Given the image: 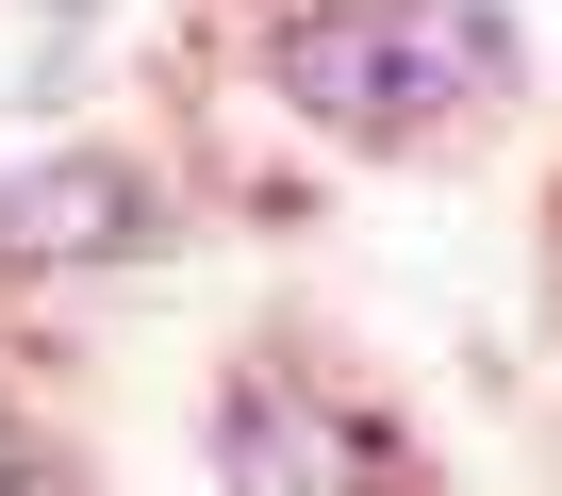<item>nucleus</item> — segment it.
I'll use <instances>...</instances> for the list:
<instances>
[{
    "label": "nucleus",
    "instance_id": "nucleus-4",
    "mask_svg": "<svg viewBox=\"0 0 562 496\" xmlns=\"http://www.w3.org/2000/svg\"><path fill=\"white\" fill-rule=\"evenodd\" d=\"M0 496H50V463H34V447H18V430H0Z\"/></svg>",
    "mask_w": 562,
    "mask_h": 496
},
{
    "label": "nucleus",
    "instance_id": "nucleus-1",
    "mask_svg": "<svg viewBox=\"0 0 562 496\" xmlns=\"http://www.w3.org/2000/svg\"><path fill=\"white\" fill-rule=\"evenodd\" d=\"M281 100L315 133H414L447 100H496L513 83V34L480 0H315V18H281Z\"/></svg>",
    "mask_w": 562,
    "mask_h": 496
},
{
    "label": "nucleus",
    "instance_id": "nucleus-3",
    "mask_svg": "<svg viewBox=\"0 0 562 496\" xmlns=\"http://www.w3.org/2000/svg\"><path fill=\"white\" fill-rule=\"evenodd\" d=\"M215 463H232V496H364V430L331 397H299V381H232Z\"/></svg>",
    "mask_w": 562,
    "mask_h": 496
},
{
    "label": "nucleus",
    "instance_id": "nucleus-2",
    "mask_svg": "<svg viewBox=\"0 0 562 496\" xmlns=\"http://www.w3.org/2000/svg\"><path fill=\"white\" fill-rule=\"evenodd\" d=\"M149 182L100 166V149H50V166H0V266H116V248H149Z\"/></svg>",
    "mask_w": 562,
    "mask_h": 496
}]
</instances>
